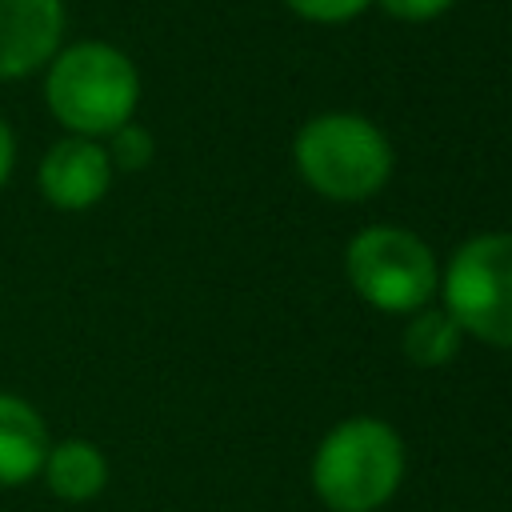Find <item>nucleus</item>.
Returning a JSON list of instances; mask_svg holds the SVG:
<instances>
[{"label": "nucleus", "instance_id": "nucleus-1", "mask_svg": "<svg viewBox=\"0 0 512 512\" xmlns=\"http://www.w3.org/2000/svg\"><path fill=\"white\" fill-rule=\"evenodd\" d=\"M44 100L68 136H112L140 104L136 64L108 40L64 44L44 68Z\"/></svg>", "mask_w": 512, "mask_h": 512}, {"label": "nucleus", "instance_id": "nucleus-2", "mask_svg": "<svg viewBox=\"0 0 512 512\" xmlns=\"http://www.w3.org/2000/svg\"><path fill=\"white\" fill-rule=\"evenodd\" d=\"M404 444L376 416L340 420L312 456V488L332 512H372L400 488Z\"/></svg>", "mask_w": 512, "mask_h": 512}, {"label": "nucleus", "instance_id": "nucleus-3", "mask_svg": "<svg viewBox=\"0 0 512 512\" xmlns=\"http://www.w3.org/2000/svg\"><path fill=\"white\" fill-rule=\"evenodd\" d=\"M304 184L328 200H364L384 188L392 172L388 136L356 112L312 116L292 144Z\"/></svg>", "mask_w": 512, "mask_h": 512}, {"label": "nucleus", "instance_id": "nucleus-4", "mask_svg": "<svg viewBox=\"0 0 512 512\" xmlns=\"http://www.w3.org/2000/svg\"><path fill=\"white\" fill-rule=\"evenodd\" d=\"M344 272L352 292L380 312H420L440 288V268L432 248L396 224L360 228L344 252Z\"/></svg>", "mask_w": 512, "mask_h": 512}, {"label": "nucleus", "instance_id": "nucleus-5", "mask_svg": "<svg viewBox=\"0 0 512 512\" xmlns=\"http://www.w3.org/2000/svg\"><path fill=\"white\" fill-rule=\"evenodd\" d=\"M440 296L464 336L512 348V232L464 240L440 276Z\"/></svg>", "mask_w": 512, "mask_h": 512}, {"label": "nucleus", "instance_id": "nucleus-6", "mask_svg": "<svg viewBox=\"0 0 512 512\" xmlns=\"http://www.w3.org/2000/svg\"><path fill=\"white\" fill-rule=\"evenodd\" d=\"M36 188L60 212H88L112 188V160L100 140L64 136L40 156Z\"/></svg>", "mask_w": 512, "mask_h": 512}, {"label": "nucleus", "instance_id": "nucleus-7", "mask_svg": "<svg viewBox=\"0 0 512 512\" xmlns=\"http://www.w3.org/2000/svg\"><path fill=\"white\" fill-rule=\"evenodd\" d=\"M64 48V0H0V84L24 80Z\"/></svg>", "mask_w": 512, "mask_h": 512}, {"label": "nucleus", "instance_id": "nucleus-8", "mask_svg": "<svg viewBox=\"0 0 512 512\" xmlns=\"http://www.w3.org/2000/svg\"><path fill=\"white\" fill-rule=\"evenodd\" d=\"M48 420L40 408L16 392H0V484H28L40 476L48 456Z\"/></svg>", "mask_w": 512, "mask_h": 512}, {"label": "nucleus", "instance_id": "nucleus-9", "mask_svg": "<svg viewBox=\"0 0 512 512\" xmlns=\"http://www.w3.org/2000/svg\"><path fill=\"white\" fill-rule=\"evenodd\" d=\"M48 492L64 504H88L108 488V456L92 440H60L40 468Z\"/></svg>", "mask_w": 512, "mask_h": 512}, {"label": "nucleus", "instance_id": "nucleus-10", "mask_svg": "<svg viewBox=\"0 0 512 512\" xmlns=\"http://www.w3.org/2000/svg\"><path fill=\"white\" fill-rule=\"evenodd\" d=\"M460 340L464 332L444 308H420L404 328V356L416 368H440L460 352Z\"/></svg>", "mask_w": 512, "mask_h": 512}, {"label": "nucleus", "instance_id": "nucleus-11", "mask_svg": "<svg viewBox=\"0 0 512 512\" xmlns=\"http://www.w3.org/2000/svg\"><path fill=\"white\" fill-rule=\"evenodd\" d=\"M104 152H108V160H112V172H140V168L152 164L156 140H152V132H148L144 124L128 120V124H120V128L108 136Z\"/></svg>", "mask_w": 512, "mask_h": 512}, {"label": "nucleus", "instance_id": "nucleus-12", "mask_svg": "<svg viewBox=\"0 0 512 512\" xmlns=\"http://www.w3.org/2000/svg\"><path fill=\"white\" fill-rule=\"evenodd\" d=\"M300 20H312V24H344L352 16H360L372 0H284Z\"/></svg>", "mask_w": 512, "mask_h": 512}, {"label": "nucleus", "instance_id": "nucleus-13", "mask_svg": "<svg viewBox=\"0 0 512 512\" xmlns=\"http://www.w3.org/2000/svg\"><path fill=\"white\" fill-rule=\"evenodd\" d=\"M456 0H380V8L392 16V20H404V24H428L436 16H444Z\"/></svg>", "mask_w": 512, "mask_h": 512}, {"label": "nucleus", "instance_id": "nucleus-14", "mask_svg": "<svg viewBox=\"0 0 512 512\" xmlns=\"http://www.w3.org/2000/svg\"><path fill=\"white\" fill-rule=\"evenodd\" d=\"M12 168H16V132H12V124L0 116V188L8 184Z\"/></svg>", "mask_w": 512, "mask_h": 512}]
</instances>
